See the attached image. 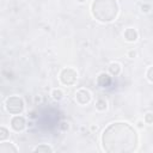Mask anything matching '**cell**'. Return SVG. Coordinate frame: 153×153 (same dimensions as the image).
<instances>
[{"label":"cell","mask_w":153,"mask_h":153,"mask_svg":"<svg viewBox=\"0 0 153 153\" xmlns=\"http://www.w3.org/2000/svg\"><path fill=\"white\" fill-rule=\"evenodd\" d=\"M124 36H126L127 41H129V42L136 41V38H138V34H136V31H135L134 29H132V28H129V29L126 31Z\"/></svg>","instance_id":"1"},{"label":"cell","mask_w":153,"mask_h":153,"mask_svg":"<svg viewBox=\"0 0 153 153\" xmlns=\"http://www.w3.org/2000/svg\"><path fill=\"white\" fill-rule=\"evenodd\" d=\"M62 96H63V93H62L60 90H54V91H53V97H54V99L60 101V99L62 98Z\"/></svg>","instance_id":"2"},{"label":"cell","mask_w":153,"mask_h":153,"mask_svg":"<svg viewBox=\"0 0 153 153\" xmlns=\"http://www.w3.org/2000/svg\"><path fill=\"white\" fill-rule=\"evenodd\" d=\"M5 145H7V142H4V143H1V146H0V152L1 151H17V148L16 147H13V146H11L10 145V147H4Z\"/></svg>","instance_id":"3"},{"label":"cell","mask_w":153,"mask_h":153,"mask_svg":"<svg viewBox=\"0 0 153 153\" xmlns=\"http://www.w3.org/2000/svg\"><path fill=\"white\" fill-rule=\"evenodd\" d=\"M35 151H36V152H41V151H46V152L49 151V152H51L53 149H51L49 146H38V147L35 148Z\"/></svg>","instance_id":"4"},{"label":"cell","mask_w":153,"mask_h":153,"mask_svg":"<svg viewBox=\"0 0 153 153\" xmlns=\"http://www.w3.org/2000/svg\"><path fill=\"white\" fill-rule=\"evenodd\" d=\"M145 120H146V122H147V123H148V124H149V123H151V122H152V121H151V112H149V114H147V115H146V118H145Z\"/></svg>","instance_id":"5"},{"label":"cell","mask_w":153,"mask_h":153,"mask_svg":"<svg viewBox=\"0 0 153 153\" xmlns=\"http://www.w3.org/2000/svg\"><path fill=\"white\" fill-rule=\"evenodd\" d=\"M151 72H152V67H149V69H148V79H149V82H152V76H151Z\"/></svg>","instance_id":"6"},{"label":"cell","mask_w":153,"mask_h":153,"mask_svg":"<svg viewBox=\"0 0 153 153\" xmlns=\"http://www.w3.org/2000/svg\"><path fill=\"white\" fill-rule=\"evenodd\" d=\"M135 55H136V53H135V51H133V50H132V51H129V56H130V57H134Z\"/></svg>","instance_id":"7"}]
</instances>
